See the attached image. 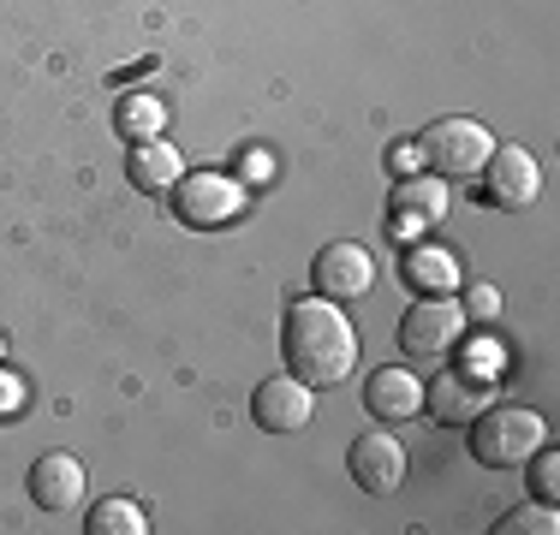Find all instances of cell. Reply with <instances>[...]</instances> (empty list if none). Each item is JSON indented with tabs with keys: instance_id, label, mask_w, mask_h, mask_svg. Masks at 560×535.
Wrapping results in <instances>:
<instances>
[{
	"instance_id": "cell-18",
	"label": "cell",
	"mask_w": 560,
	"mask_h": 535,
	"mask_svg": "<svg viewBox=\"0 0 560 535\" xmlns=\"http://www.w3.org/2000/svg\"><path fill=\"white\" fill-rule=\"evenodd\" d=\"M495 535H560V518H555V506L549 500H537V506H513V512L495 524Z\"/></svg>"
},
{
	"instance_id": "cell-8",
	"label": "cell",
	"mask_w": 560,
	"mask_h": 535,
	"mask_svg": "<svg viewBox=\"0 0 560 535\" xmlns=\"http://www.w3.org/2000/svg\"><path fill=\"white\" fill-rule=\"evenodd\" d=\"M346 476H352L370 500H388V494H399V482H406V447H399L388 428H370V435H358L352 452H346Z\"/></svg>"
},
{
	"instance_id": "cell-15",
	"label": "cell",
	"mask_w": 560,
	"mask_h": 535,
	"mask_svg": "<svg viewBox=\"0 0 560 535\" xmlns=\"http://www.w3.org/2000/svg\"><path fill=\"white\" fill-rule=\"evenodd\" d=\"M394 214H399V226L442 221V214H447V191H442V179H406V185L394 191Z\"/></svg>"
},
{
	"instance_id": "cell-17",
	"label": "cell",
	"mask_w": 560,
	"mask_h": 535,
	"mask_svg": "<svg viewBox=\"0 0 560 535\" xmlns=\"http://www.w3.org/2000/svg\"><path fill=\"white\" fill-rule=\"evenodd\" d=\"M90 535H143L150 530V518H143L138 500H126V494H114V500H96L90 506Z\"/></svg>"
},
{
	"instance_id": "cell-1",
	"label": "cell",
	"mask_w": 560,
	"mask_h": 535,
	"mask_svg": "<svg viewBox=\"0 0 560 535\" xmlns=\"http://www.w3.org/2000/svg\"><path fill=\"white\" fill-rule=\"evenodd\" d=\"M280 357H287V374H299L316 393L340 387L358 369V328L323 292L299 298V304H287V321H280Z\"/></svg>"
},
{
	"instance_id": "cell-7",
	"label": "cell",
	"mask_w": 560,
	"mask_h": 535,
	"mask_svg": "<svg viewBox=\"0 0 560 535\" xmlns=\"http://www.w3.org/2000/svg\"><path fill=\"white\" fill-rule=\"evenodd\" d=\"M311 286L335 304H352L376 286V257H370L358 238H335V245L316 250V268H311Z\"/></svg>"
},
{
	"instance_id": "cell-19",
	"label": "cell",
	"mask_w": 560,
	"mask_h": 535,
	"mask_svg": "<svg viewBox=\"0 0 560 535\" xmlns=\"http://www.w3.org/2000/svg\"><path fill=\"white\" fill-rule=\"evenodd\" d=\"M525 464H530V482H537V500H549V506H555V494H560V459H555V447L542 440V447L530 452Z\"/></svg>"
},
{
	"instance_id": "cell-23",
	"label": "cell",
	"mask_w": 560,
	"mask_h": 535,
	"mask_svg": "<svg viewBox=\"0 0 560 535\" xmlns=\"http://www.w3.org/2000/svg\"><path fill=\"white\" fill-rule=\"evenodd\" d=\"M0 357H7V333H0Z\"/></svg>"
},
{
	"instance_id": "cell-16",
	"label": "cell",
	"mask_w": 560,
	"mask_h": 535,
	"mask_svg": "<svg viewBox=\"0 0 560 535\" xmlns=\"http://www.w3.org/2000/svg\"><path fill=\"white\" fill-rule=\"evenodd\" d=\"M114 126H119V138H131V143H143V138H162V126H167V107L155 102V96H119L114 107Z\"/></svg>"
},
{
	"instance_id": "cell-14",
	"label": "cell",
	"mask_w": 560,
	"mask_h": 535,
	"mask_svg": "<svg viewBox=\"0 0 560 535\" xmlns=\"http://www.w3.org/2000/svg\"><path fill=\"white\" fill-rule=\"evenodd\" d=\"M406 286H418V298L423 292H453L459 286V262L442 245H411L406 250Z\"/></svg>"
},
{
	"instance_id": "cell-12",
	"label": "cell",
	"mask_w": 560,
	"mask_h": 535,
	"mask_svg": "<svg viewBox=\"0 0 560 535\" xmlns=\"http://www.w3.org/2000/svg\"><path fill=\"white\" fill-rule=\"evenodd\" d=\"M364 405L376 423H411L423 417V381L411 369H376L364 387Z\"/></svg>"
},
{
	"instance_id": "cell-6",
	"label": "cell",
	"mask_w": 560,
	"mask_h": 535,
	"mask_svg": "<svg viewBox=\"0 0 560 535\" xmlns=\"http://www.w3.org/2000/svg\"><path fill=\"white\" fill-rule=\"evenodd\" d=\"M477 179H483V203L506 209V214L530 209V203H537V191H542V167H537V155H530L525 143H495Z\"/></svg>"
},
{
	"instance_id": "cell-22",
	"label": "cell",
	"mask_w": 560,
	"mask_h": 535,
	"mask_svg": "<svg viewBox=\"0 0 560 535\" xmlns=\"http://www.w3.org/2000/svg\"><path fill=\"white\" fill-rule=\"evenodd\" d=\"M269 173H275V160L262 155V150H250L245 160H238V185H262V179H269Z\"/></svg>"
},
{
	"instance_id": "cell-20",
	"label": "cell",
	"mask_w": 560,
	"mask_h": 535,
	"mask_svg": "<svg viewBox=\"0 0 560 535\" xmlns=\"http://www.w3.org/2000/svg\"><path fill=\"white\" fill-rule=\"evenodd\" d=\"M501 316V292L489 286V280H477L471 292H465V321H495Z\"/></svg>"
},
{
	"instance_id": "cell-9",
	"label": "cell",
	"mask_w": 560,
	"mask_h": 535,
	"mask_svg": "<svg viewBox=\"0 0 560 535\" xmlns=\"http://www.w3.org/2000/svg\"><path fill=\"white\" fill-rule=\"evenodd\" d=\"M250 417H257L262 435H299V428H311V417H316V387H304L299 374L280 369L275 381H257Z\"/></svg>"
},
{
	"instance_id": "cell-3",
	"label": "cell",
	"mask_w": 560,
	"mask_h": 535,
	"mask_svg": "<svg viewBox=\"0 0 560 535\" xmlns=\"http://www.w3.org/2000/svg\"><path fill=\"white\" fill-rule=\"evenodd\" d=\"M489 150H495V138H489L483 119H465V114H447V119H430L418 138V160L435 173V179H477L483 173Z\"/></svg>"
},
{
	"instance_id": "cell-13",
	"label": "cell",
	"mask_w": 560,
	"mask_h": 535,
	"mask_svg": "<svg viewBox=\"0 0 560 535\" xmlns=\"http://www.w3.org/2000/svg\"><path fill=\"white\" fill-rule=\"evenodd\" d=\"M126 173H131V185H138V191H173V185H179V173H185V155L173 150L167 138H143V143H131Z\"/></svg>"
},
{
	"instance_id": "cell-11",
	"label": "cell",
	"mask_w": 560,
	"mask_h": 535,
	"mask_svg": "<svg viewBox=\"0 0 560 535\" xmlns=\"http://www.w3.org/2000/svg\"><path fill=\"white\" fill-rule=\"evenodd\" d=\"M31 500L43 506V512H72V506L84 500V464H78L72 452H43V459L31 464Z\"/></svg>"
},
{
	"instance_id": "cell-5",
	"label": "cell",
	"mask_w": 560,
	"mask_h": 535,
	"mask_svg": "<svg viewBox=\"0 0 560 535\" xmlns=\"http://www.w3.org/2000/svg\"><path fill=\"white\" fill-rule=\"evenodd\" d=\"M465 304L453 298V292H423L418 304L406 310L399 321V345H406V357H418V364H442L465 345Z\"/></svg>"
},
{
	"instance_id": "cell-4",
	"label": "cell",
	"mask_w": 560,
	"mask_h": 535,
	"mask_svg": "<svg viewBox=\"0 0 560 535\" xmlns=\"http://www.w3.org/2000/svg\"><path fill=\"white\" fill-rule=\"evenodd\" d=\"M173 214H179V226H191V233H221V226H233L238 214L250 203V185H238V173H191L167 191Z\"/></svg>"
},
{
	"instance_id": "cell-21",
	"label": "cell",
	"mask_w": 560,
	"mask_h": 535,
	"mask_svg": "<svg viewBox=\"0 0 560 535\" xmlns=\"http://www.w3.org/2000/svg\"><path fill=\"white\" fill-rule=\"evenodd\" d=\"M24 399H31V393H24V381H19V374H7V369H0V417L24 411Z\"/></svg>"
},
{
	"instance_id": "cell-10",
	"label": "cell",
	"mask_w": 560,
	"mask_h": 535,
	"mask_svg": "<svg viewBox=\"0 0 560 535\" xmlns=\"http://www.w3.org/2000/svg\"><path fill=\"white\" fill-rule=\"evenodd\" d=\"M489 405H495V381H483V374L447 369V374H435V381H423V411L453 423V428H465L477 411H489Z\"/></svg>"
},
{
	"instance_id": "cell-2",
	"label": "cell",
	"mask_w": 560,
	"mask_h": 535,
	"mask_svg": "<svg viewBox=\"0 0 560 535\" xmlns=\"http://www.w3.org/2000/svg\"><path fill=\"white\" fill-rule=\"evenodd\" d=\"M465 428H471V435H465L471 459L489 464V471H525V459L549 440V423H542L537 411H525V405H489Z\"/></svg>"
}]
</instances>
